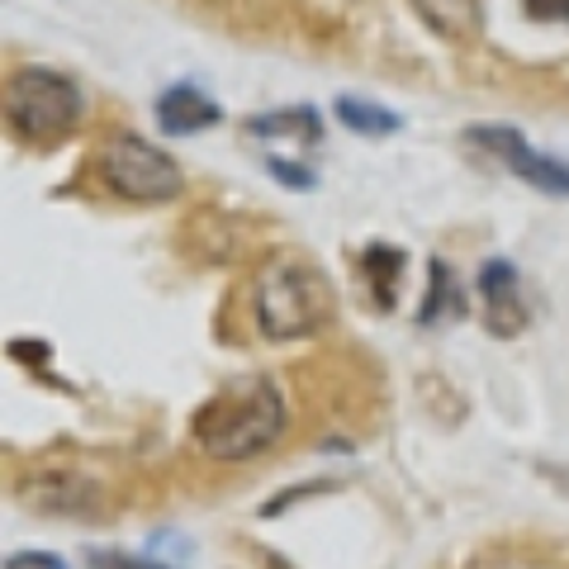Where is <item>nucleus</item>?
I'll use <instances>...</instances> for the list:
<instances>
[{
  "label": "nucleus",
  "mask_w": 569,
  "mask_h": 569,
  "mask_svg": "<svg viewBox=\"0 0 569 569\" xmlns=\"http://www.w3.org/2000/svg\"><path fill=\"white\" fill-rule=\"evenodd\" d=\"M284 432V399L266 376H238L194 413V447L209 460H252Z\"/></svg>",
  "instance_id": "1"
},
{
  "label": "nucleus",
  "mask_w": 569,
  "mask_h": 569,
  "mask_svg": "<svg viewBox=\"0 0 569 569\" xmlns=\"http://www.w3.org/2000/svg\"><path fill=\"white\" fill-rule=\"evenodd\" d=\"M252 313L271 342H295V337H309L332 318V290L309 261L276 257L257 276Z\"/></svg>",
  "instance_id": "2"
},
{
  "label": "nucleus",
  "mask_w": 569,
  "mask_h": 569,
  "mask_svg": "<svg viewBox=\"0 0 569 569\" xmlns=\"http://www.w3.org/2000/svg\"><path fill=\"white\" fill-rule=\"evenodd\" d=\"M81 91L77 81L48 67H20L6 86V123L29 142H48L77 129Z\"/></svg>",
  "instance_id": "3"
},
{
  "label": "nucleus",
  "mask_w": 569,
  "mask_h": 569,
  "mask_svg": "<svg viewBox=\"0 0 569 569\" xmlns=\"http://www.w3.org/2000/svg\"><path fill=\"white\" fill-rule=\"evenodd\" d=\"M100 176L114 194L133 204H167L181 194V167L138 133H114L100 148Z\"/></svg>",
  "instance_id": "4"
},
{
  "label": "nucleus",
  "mask_w": 569,
  "mask_h": 569,
  "mask_svg": "<svg viewBox=\"0 0 569 569\" xmlns=\"http://www.w3.org/2000/svg\"><path fill=\"white\" fill-rule=\"evenodd\" d=\"M466 138L475 142L479 152H489L493 162H503L512 176H518V181L537 186L546 194H565V200H569V162L541 157L518 129H508V123H475V129H466Z\"/></svg>",
  "instance_id": "5"
},
{
  "label": "nucleus",
  "mask_w": 569,
  "mask_h": 569,
  "mask_svg": "<svg viewBox=\"0 0 569 569\" xmlns=\"http://www.w3.org/2000/svg\"><path fill=\"white\" fill-rule=\"evenodd\" d=\"M475 290H479V299H485L489 332H498V337L522 332L527 309H522V290H518V271H512V261H503V257L485 261V266H479Z\"/></svg>",
  "instance_id": "6"
},
{
  "label": "nucleus",
  "mask_w": 569,
  "mask_h": 569,
  "mask_svg": "<svg viewBox=\"0 0 569 569\" xmlns=\"http://www.w3.org/2000/svg\"><path fill=\"white\" fill-rule=\"evenodd\" d=\"M219 119H223V110L204 91H194V86H171V91H162V100H157V123H162L167 133H200Z\"/></svg>",
  "instance_id": "7"
},
{
  "label": "nucleus",
  "mask_w": 569,
  "mask_h": 569,
  "mask_svg": "<svg viewBox=\"0 0 569 569\" xmlns=\"http://www.w3.org/2000/svg\"><path fill=\"white\" fill-rule=\"evenodd\" d=\"M247 133L257 142H299V148H318L323 142V119L309 104H295V110H271L247 119Z\"/></svg>",
  "instance_id": "8"
},
{
  "label": "nucleus",
  "mask_w": 569,
  "mask_h": 569,
  "mask_svg": "<svg viewBox=\"0 0 569 569\" xmlns=\"http://www.w3.org/2000/svg\"><path fill=\"white\" fill-rule=\"evenodd\" d=\"M337 119H342L351 133H366V138H389L399 129L395 110H385V104H376V100H356V96L337 100Z\"/></svg>",
  "instance_id": "9"
},
{
  "label": "nucleus",
  "mask_w": 569,
  "mask_h": 569,
  "mask_svg": "<svg viewBox=\"0 0 569 569\" xmlns=\"http://www.w3.org/2000/svg\"><path fill=\"white\" fill-rule=\"evenodd\" d=\"M361 266L370 271V280H376V305L389 309L395 305V280L403 271V252L399 247H385V242H370L361 252Z\"/></svg>",
  "instance_id": "10"
},
{
  "label": "nucleus",
  "mask_w": 569,
  "mask_h": 569,
  "mask_svg": "<svg viewBox=\"0 0 569 569\" xmlns=\"http://www.w3.org/2000/svg\"><path fill=\"white\" fill-rule=\"evenodd\" d=\"M432 284H427V299H422V309H418V323L422 328H437L441 318H451L460 305H456V276H451V266L447 261H432Z\"/></svg>",
  "instance_id": "11"
},
{
  "label": "nucleus",
  "mask_w": 569,
  "mask_h": 569,
  "mask_svg": "<svg viewBox=\"0 0 569 569\" xmlns=\"http://www.w3.org/2000/svg\"><path fill=\"white\" fill-rule=\"evenodd\" d=\"M91 569H171V565H152L142 556H123V550H91Z\"/></svg>",
  "instance_id": "12"
},
{
  "label": "nucleus",
  "mask_w": 569,
  "mask_h": 569,
  "mask_svg": "<svg viewBox=\"0 0 569 569\" xmlns=\"http://www.w3.org/2000/svg\"><path fill=\"white\" fill-rule=\"evenodd\" d=\"M271 176L280 186H295V190H313V171L309 167H299V162H284V157H271Z\"/></svg>",
  "instance_id": "13"
},
{
  "label": "nucleus",
  "mask_w": 569,
  "mask_h": 569,
  "mask_svg": "<svg viewBox=\"0 0 569 569\" xmlns=\"http://www.w3.org/2000/svg\"><path fill=\"white\" fill-rule=\"evenodd\" d=\"M6 569H67L58 556H48V550H20V556H10Z\"/></svg>",
  "instance_id": "14"
},
{
  "label": "nucleus",
  "mask_w": 569,
  "mask_h": 569,
  "mask_svg": "<svg viewBox=\"0 0 569 569\" xmlns=\"http://www.w3.org/2000/svg\"><path fill=\"white\" fill-rule=\"evenodd\" d=\"M531 20H569V0H522Z\"/></svg>",
  "instance_id": "15"
}]
</instances>
